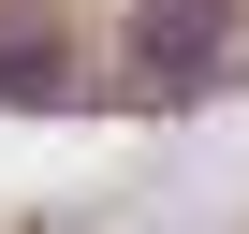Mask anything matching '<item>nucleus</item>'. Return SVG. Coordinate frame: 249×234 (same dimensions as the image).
Listing matches in <instances>:
<instances>
[{
    "label": "nucleus",
    "instance_id": "1",
    "mask_svg": "<svg viewBox=\"0 0 249 234\" xmlns=\"http://www.w3.org/2000/svg\"><path fill=\"white\" fill-rule=\"evenodd\" d=\"M220 44V0H147V59H205Z\"/></svg>",
    "mask_w": 249,
    "mask_h": 234
}]
</instances>
